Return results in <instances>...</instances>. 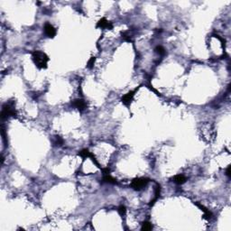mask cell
Instances as JSON below:
<instances>
[{
    "instance_id": "6da1fadb",
    "label": "cell",
    "mask_w": 231,
    "mask_h": 231,
    "mask_svg": "<svg viewBox=\"0 0 231 231\" xmlns=\"http://www.w3.org/2000/svg\"><path fill=\"white\" fill-rule=\"evenodd\" d=\"M32 58L34 64L39 69H46L49 62V57L46 53L41 51H34L32 53Z\"/></svg>"
},
{
    "instance_id": "7a4b0ae2",
    "label": "cell",
    "mask_w": 231,
    "mask_h": 231,
    "mask_svg": "<svg viewBox=\"0 0 231 231\" xmlns=\"http://www.w3.org/2000/svg\"><path fill=\"white\" fill-rule=\"evenodd\" d=\"M16 112L14 109V106L12 104H4L2 107V111H1V118L2 119H6L9 117H16Z\"/></svg>"
},
{
    "instance_id": "3957f363",
    "label": "cell",
    "mask_w": 231,
    "mask_h": 231,
    "mask_svg": "<svg viewBox=\"0 0 231 231\" xmlns=\"http://www.w3.org/2000/svg\"><path fill=\"white\" fill-rule=\"evenodd\" d=\"M149 182H150V180L148 178H136L135 180H133L131 187L135 191H141L145 187Z\"/></svg>"
},
{
    "instance_id": "277c9868",
    "label": "cell",
    "mask_w": 231,
    "mask_h": 231,
    "mask_svg": "<svg viewBox=\"0 0 231 231\" xmlns=\"http://www.w3.org/2000/svg\"><path fill=\"white\" fill-rule=\"evenodd\" d=\"M71 105L73 107H75L78 110H80V112H82L84 111L87 108V104H86V101L83 100L82 99H74L72 102H71Z\"/></svg>"
},
{
    "instance_id": "5b68a950",
    "label": "cell",
    "mask_w": 231,
    "mask_h": 231,
    "mask_svg": "<svg viewBox=\"0 0 231 231\" xmlns=\"http://www.w3.org/2000/svg\"><path fill=\"white\" fill-rule=\"evenodd\" d=\"M44 33L49 38H53L56 35V29L53 25H51L50 23H46L44 25Z\"/></svg>"
},
{
    "instance_id": "8992f818",
    "label": "cell",
    "mask_w": 231,
    "mask_h": 231,
    "mask_svg": "<svg viewBox=\"0 0 231 231\" xmlns=\"http://www.w3.org/2000/svg\"><path fill=\"white\" fill-rule=\"evenodd\" d=\"M136 91V89H135V90H133V91H130V92H128V93H126L125 95H124V96L122 97L121 101H122V103L124 104L125 106L129 107L130 103L132 102V100H133V99H134V96H135Z\"/></svg>"
},
{
    "instance_id": "52a82bcc",
    "label": "cell",
    "mask_w": 231,
    "mask_h": 231,
    "mask_svg": "<svg viewBox=\"0 0 231 231\" xmlns=\"http://www.w3.org/2000/svg\"><path fill=\"white\" fill-rule=\"evenodd\" d=\"M97 27L99 28H107V29H112L113 28V25L108 22L106 18H101L98 24H97Z\"/></svg>"
},
{
    "instance_id": "ba28073f",
    "label": "cell",
    "mask_w": 231,
    "mask_h": 231,
    "mask_svg": "<svg viewBox=\"0 0 231 231\" xmlns=\"http://www.w3.org/2000/svg\"><path fill=\"white\" fill-rule=\"evenodd\" d=\"M173 182H174L176 184H178V185H182V184H183V183L186 182V181H187V179H186V177H185L184 175H182V174H177V175H175V176L173 178Z\"/></svg>"
},
{
    "instance_id": "9c48e42d",
    "label": "cell",
    "mask_w": 231,
    "mask_h": 231,
    "mask_svg": "<svg viewBox=\"0 0 231 231\" xmlns=\"http://www.w3.org/2000/svg\"><path fill=\"white\" fill-rule=\"evenodd\" d=\"M196 204V206L197 207H199L200 210H202L204 213H205V215H204V218L205 219H211L212 217H213V215H212V213L208 210V208H206L203 205H202L200 203H195Z\"/></svg>"
},
{
    "instance_id": "30bf717a",
    "label": "cell",
    "mask_w": 231,
    "mask_h": 231,
    "mask_svg": "<svg viewBox=\"0 0 231 231\" xmlns=\"http://www.w3.org/2000/svg\"><path fill=\"white\" fill-rule=\"evenodd\" d=\"M103 181L105 182H107V183H110V184H117V181H116V179L113 178L109 173H104Z\"/></svg>"
},
{
    "instance_id": "8fae6325",
    "label": "cell",
    "mask_w": 231,
    "mask_h": 231,
    "mask_svg": "<svg viewBox=\"0 0 231 231\" xmlns=\"http://www.w3.org/2000/svg\"><path fill=\"white\" fill-rule=\"evenodd\" d=\"M154 51H155V53L161 55V56H165L166 54V51L165 49L163 48L162 45H157L155 48H154Z\"/></svg>"
},
{
    "instance_id": "7c38bea8",
    "label": "cell",
    "mask_w": 231,
    "mask_h": 231,
    "mask_svg": "<svg viewBox=\"0 0 231 231\" xmlns=\"http://www.w3.org/2000/svg\"><path fill=\"white\" fill-rule=\"evenodd\" d=\"M79 155L81 156V157H82L83 159H85V158H89V157H90V156L92 155V154L89 152L88 149H83V150H81L79 153Z\"/></svg>"
},
{
    "instance_id": "4fadbf2b",
    "label": "cell",
    "mask_w": 231,
    "mask_h": 231,
    "mask_svg": "<svg viewBox=\"0 0 231 231\" xmlns=\"http://www.w3.org/2000/svg\"><path fill=\"white\" fill-rule=\"evenodd\" d=\"M152 228H153L152 223L148 222V221H145V222L143 223V225H142V228H141V229H142V230H145V231H149V230H151Z\"/></svg>"
},
{
    "instance_id": "5bb4252c",
    "label": "cell",
    "mask_w": 231,
    "mask_h": 231,
    "mask_svg": "<svg viewBox=\"0 0 231 231\" xmlns=\"http://www.w3.org/2000/svg\"><path fill=\"white\" fill-rule=\"evenodd\" d=\"M63 143H64V141H63V139L61 136H55V141L53 142V144L56 146H62L63 145Z\"/></svg>"
},
{
    "instance_id": "9a60e30c",
    "label": "cell",
    "mask_w": 231,
    "mask_h": 231,
    "mask_svg": "<svg viewBox=\"0 0 231 231\" xmlns=\"http://www.w3.org/2000/svg\"><path fill=\"white\" fill-rule=\"evenodd\" d=\"M95 61H96V57H91L90 59H89L88 63H87V68L92 69L93 66H94V63H95Z\"/></svg>"
},
{
    "instance_id": "2e32d148",
    "label": "cell",
    "mask_w": 231,
    "mask_h": 231,
    "mask_svg": "<svg viewBox=\"0 0 231 231\" xmlns=\"http://www.w3.org/2000/svg\"><path fill=\"white\" fill-rule=\"evenodd\" d=\"M117 211H118V213H119V215H120V216H125V214L126 212V208L124 205H120L117 208Z\"/></svg>"
},
{
    "instance_id": "e0dca14e",
    "label": "cell",
    "mask_w": 231,
    "mask_h": 231,
    "mask_svg": "<svg viewBox=\"0 0 231 231\" xmlns=\"http://www.w3.org/2000/svg\"><path fill=\"white\" fill-rule=\"evenodd\" d=\"M1 136H2V139L4 141V143L6 145H7V140H6V135H5V128H4V125H1Z\"/></svg>"
},
{
    "instance_id": "ac0fdd59",
    "label": "cell",
    "mask_w": 231,
    "mask_h": 231,
    "mask_svg": "<svg viewBox=\"0 0 231 231\" xmlns=\"http://www.w3.org/2000/svg\"><path fill=\"white\" fill-rule=\"evenodd\" d=\"M122 37H123V38H124L126 42H131V37H130V35L128 34L127 32L123 33V34H122Z\"/></svg>"
},
{
    "instance_id": "d6986e66",
    "label": "cell",
    "mask_w": 231,
    "mask_h": 231,
    "mask_svg": "<svg viewBox=\"0 0 231 231\" xmlns=\"http://www.w3.org/2000/svg\"><path fill=\"white\" fill-rule=\"evenodd\" d=\"M230 170H231V166H228V167L227 168V170H226V175H227L228 178L231 177V172H230Z\"/></svg>"
}]
</instances>
